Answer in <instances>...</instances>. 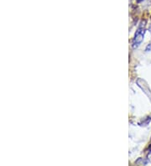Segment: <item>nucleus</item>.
I'll return each instance as SVG.
<instances>
[{"mask_svg":"<svg viewBox=\"0 0 151 166\" xmlns=\"http://www.w3.org/2000/svg\"><path fill=\"white\" fill-rule=\"evenodd\" d=\"M144 36H145V30L142 29V28H139L135 35H134V38H133V48H136L138 47V45L141 44V42L143 41L144 40Z\"/></svg>","mask_w":151,"mask_h":166,"instance_id":"obj_1","label":"nucleus"},{"mask_svg":"<svg viewBox=\"0 0 151 166\" xmlns=\"http://www.w3.org/2000/svg\"><path fill=\"white\" fill-rule=\"evenodd\" d=\"M149 151H150V152H151V145L150 146V147H149Z\"/></svg>","mask_w":151,"mask_h":166,"instance_id":"obj_2","label":"nucleus"},{"mask_svg":"<svg viewBox=\"0 0 151 166\" xmlns=\"http://www.w3.org/2000/svg\"><path fill=\"white\" fill-rule=\"evenodd\" d=\"M137 1H138V2H141V1H144V0H137Z\"/></svg>","mask_w":151,"mask_h":166,"instance_id":"obj_3","label":"nucleus"}]
</instances>
